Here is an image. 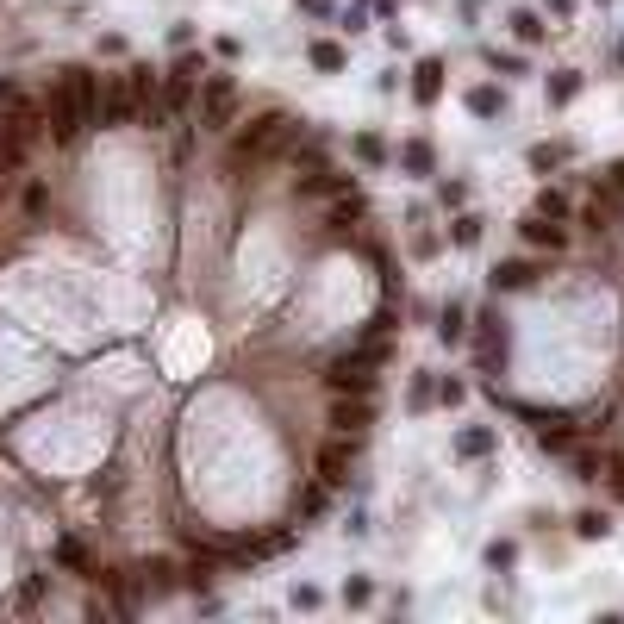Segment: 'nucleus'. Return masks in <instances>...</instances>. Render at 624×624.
<instances>
[{
  "label": "nucleus",
  "mask_w": 624,
  "mask_h": 624,
  "mask_svg": "<svg viewBox=\"0 0 624 624\" xmlns=\"http://www.w3.org/2000/svg\"><path fill=\"white\" fill-rule=\"evenodd\" d=\"M369 593H374L369 581H350V587H344V600H350V606H369Z\"/></svg>",
  "instance_id": "7c9ffc66"
},
{
  "label": "nucleus",
  "mask_w": 624,
  "mask_h": 624,
  "mask_svg": "<svg viewBox=\"0 0 624 624\" xmlns=\"http://www.w3.org/2000/svg\"><path fill=\"white\" fill-rule=\"evenodd\" d=\"M469 113H475V119H499V113H505V94L488 88V82H481V88H469Z\"/></svg>",
  "instance_id": "f8f14e48"
},
{
  "label": "nucleus",
  "mask_w": 624,
  "mask_h": 624,
  "mask_svg": "<svg viewBox=\"0 0 624 624\" xmlns=\"http://www.w3.org/2000/svg\"><path fill=\"white\" fill-rule=\"evenodd\" d=\"M400 169H406V175H431V144H425V137L400 144Z\"/></svg>",
  "instance_id": "4468645a"
},
{
  "label": "nucleus",
  "mask_w": 624,
  "mask_h": 624,
  "mask_svg": "<svg viewBox=\"0 0 624 624\" xmlns=\"http://www.w3.org/2000/svg\"><path fill=\"white\" fill-rule=\"evenodd\" d=\"M232 113H238V82H232V75H213V82H207V101H200V125H207V131H225Z\"/></svg>",
  "instance_id": "20e7f679"
},
{
  "label": "nucleus",
  "mask_w": 624,
  "mask_h": 624,
  "mask_svg": "<svg viewBox=\"0 0 624 624\" xmlns=\"http://www.w3.org/2000/svg\"><path fill=\"white\" fill-rule=\"evenodd\" d=\"M194 75H200V63H194V57H181V63L169 69V82H163V113H169V107H181V101L194 94Z\"/></svg>",
  "instance_id": "1a4fd4ad"
},
{
  "label": "nucleus",
  "mask_w": 624,
  "mask_h": 624,
  "mask_svg": "<svg viewBox=\"0 0 624 624\" xmlns=\"http://www.w3.org/2000/svg\"><path fill=\"white\" fill-rule=\"evenodd\" d=\"M44 131H50L57 144H75V137L88 131V119H82V107H75V88H69V82H57V88H50V101H44Z\"/></svg>",
  "instance_id": "f03ea898"
},
{
  "label": "nucleus",
  "mask_w": 624,
  "mask_h": 624,
  "mask_svg": "<svg viewBox=\"0 0 624 624\" xmlns=\"http://www.w3.org/2000/svg\"><path fill=\"white\" fill-rule=\"evenodd\" d=\"M450 238H456V244H481V219H475V213H462V219L450 225Z\"/></svg>",
  "instance_id": "4be33fe9"
},
{
  "label": "nucleus",
  "mask_w": 624,
  "mask_h": 624,
  "mask_svg": "<svg viewBox=\"0 0 624 624\" xmlns=\"http://www.w3.org/2000/svg\"><path fill=\"white\" fill-rule=\"evenodd\" d=\"M512 25H518V38H524V44H537V38H543V19H537V13H512Z\"/></svg>",
  "instance_id": "b1692460"
},
{
  "label": "nucleus",
  "mask_w": 624,
  "mask_h": 624,
  "mask_svg": "<svg viewBox=\"0 0 624 624\" xmlns=\"http://www.w3.org/2000/svg\"><path fill=\"white\" fill-rule=\"evenodd\" d=\"M488 450H494V431L488 425H475V431L456 437V456H488Z\"/></svg>",
  "instance_id": "f3484780"
},
{
  "label": "nucleus",
  "mask_w": 624,
  "mask_h": 624,
  "mask_svg": "<svg viewBox=\"0 0 624 624\" xmlns=\"http://www.w3.org/2000/svg\"><path fill=\"white\" fill-rule=\"evenodd\" d=\"M600 469H606V462H600L593 450H575V481H600Z\"/></svg>",
  "instance_id": "5701e85b"
},
{
  "label": "nucleus",
  "mask_w": 624,
  "mask_h": 624,
  "mask_svg": "<svg viewBox=\"0 0 624 624\" xmlns=\"http://www.w3.org/2000/svg\"><path fill=\"white\" fill-rule=\"evenodd\" d=\"M350 462H356V450H350L344 437H331V444L319 450V481H325V488H344V481H350Z\"/></svg>",
  "instance_id": "0eeeda50"
},
{
  "label": "nucleus",
  "mask_w": 624,
  "mask_h": 624,
  "mask_svg": "<svg viewBox=\"0 0 624 624\" xmlns=\"http://www.w3.org/2000/svg\"><path fill=\"white\" fill-rule=\"evenodd\" d=\"M575 94H581V75H556V82H549V101H556V107H568Z\"/></svg>",
  "instance_id": "aec40b11"
},
{
  "label": "nucleus",
  "mask_w": 624,
  "mask_h": 624,
  "mask_svg": "<svg viewBox=\"0 0 624 624\" xmlns=\"http://www.w3.org/2000/svg\"><path fill=\"white\" fill-rule=\"evenodd\" d=\"M294 144H300V125L287 119V113H262V119L244 125L232 163H244V156H281V150H294Z\"/></svg>",
  "instance_id": "f257e3e1"
},
{
  "label": "nucleus",
  "mask_w": 624,
  "mask_h": 624,
  "mask_svg": "<svg viewBox=\"0 0 624 624\" xmlns=\"http://www.w3.org/2000/svg\"><path fill=\"white\" fill-rule=\"evenodd\" d=\"M57 562H63V568H88V556H82V543H75V537H63V543H57Z\"/></svg>",
  "instance_id": "393cba45"
},
{
  "label": "nucleus",
  "mask_w": 624,
  "mask_h": 624,
  "mask_svg": "<svg viewBox=\"0 0 624 624\" xmlns=\"http://www.w3.org/2000/svg\"><path fill=\"white\" fill-rule=\"evenodd\" d=\"M300 512H306V518H312V512H325V481H319V488H312V494L300 499Z\"/></svg>",
  "instance_id": "2f4dec72"
},
{
  "label": "nucleus",
  "mask_w": 624,
  "mask_h": 624,
  "mask_svg": "<svg viewBox=\"0 0 624 624\" xmlns=\"http://www.w3.org/2000/svg\"><path fill=\"white\" fill-rule=\"evenodd\" d=\"M374 418V406H369V393H338V412H331V425L350 437V431H363Z\"/></svg>",
  "instance_id": "6e6552de"
},
{
  "label": "nucleus",
  "mask_w": 624,
  "mask_h": 624,
  "mask_svg": "<svg viewBox=\"0 0 624 624\" xmlns=\"http://www.w3.org/2000/svg\"><path fill=\"white\" fill-rule=\"evenodd\" d=\"M537 281V262H499L494 268V287H531Z\"/></svg>",
  "instance_id": "2eb2a0df"
},
{
  "label": "nucleus",
  "mask_w": 624,
  "mask_h": 624,
  "mask_svg": "<svg viewBox=\"0 0 624 624\" xmlns=\"http://www.w3.org/2000/svg\"><path fill=\"white\" fill-rule=\"evenodd\" d=\"M475 325H481V331H475V344H481V369H494L499 356H505V331H499V312H481Z\"/></svg>",
  "instance_id": "9d476101"
},
{
  "label": "nucleus",
  "mask_w": 624,
  "mask_h": 624,
  "mask_svg": "<svg viewBox=\"0 0 624 624\" xmlns=\"http://www.w3.org/2000/svg\"><path fill=\"white\" fill-rule=\"evenodd\" d=\"M144 587H150V593H169V562H150V568H144Z\"/></svg>",
  "instance_id": "a878e982"
},
{
  "label": "nucleus",
  "mask_w": 624,
  "mask_h": 624,
  "mask_svg": "<svg viewBox=\"0 0 624 624\" xmlns=\"http://www.w3.org/2000/svg\"><path fill=\"white\" fill-rule=\"evenodd\" d=\"M524 238H531V244H543V250H562V244H568V232H562L556 219H543V213L524 225Z\"/></svg>",
  "instance_id": "ddd939ff"
},
{
  "label": "nucleus",
  "mask_w": 624,
  "mask_h": 624,
  "mask_svg": "<svg viewBox=\"0 0 624 624\" xmlns=\"http://www.w3.org/2000/svg\"><path fill=\"white\" fill-rule=\"evenodd\" d=\"M606 181H612V188H624V163H612V175H606Z\"/></svg>",
  "instance_id": "473e14b6"
},
{
  "label": "nucleus",
  "mask_w": 624,
  "mask_h": 624,
  "mask_svg": "<svg viewBox=\"0 0 624 624\" xmlns=\"http://www.w3.org/2000/svg\"><path fill=\"white\" fill-rule=\"evenodd\" d=\"M606 531H612V518H606V512H581V518H575V537H587V543H593V537H606Z\"/></svg>",
  "instance_id": "6ab92c4d"
},
{
  "label": "nucleus",
  "mask_w": 624,
  "mask_h": 624,
  "mask_svg": "<svg viewBox=\"0 0 624 624\" xmlns=\"http://www.w3.org/2000/svg\"><path fill=\"white\" fill-rule=\"evenodd\" d=\"M606 475H612V494L624 499V456H606Z\"/></svg>",
  "instance_id": "c756f323"
},
{
  "label": "nucleus",
  "mask_w": 624,
  "mask_h": 624,
  "mask_svg": "<svg viewBox=\"0 0 624 624\" xmlns=\"http://www.w3.org/2000/svg\"><path fill=\"white\" fill-rule=\"evenodd\" d=\"M325 387H331V393H374V356L369 350L338 356V363L325 369Z\"/></svg>",
  "instance_id": "7ed1b4c3"
},
{
  "label": "nucleus",
  "mask_w": 624,
  "mask_h": 624,
  "mask_svg": "<svg viewBox=\"0 0 624 624\" xmlns=\"http://www.w3.org/2000/svg\"><path fill=\"white\" fill-rule=\"evenodd\" d=\"M537 213H543V219H562V213H568V200H562V194H543V200H537Z\"/></svg>",
  "instance_id": "c85d7f7f"
},
{
  "label": "nucleus",
  "mask_w": 624,
  "mask_h": 624,
  "mask_svg": "<svg viewBox=\"0 0 624 624\" xmlns=\"http://www.w3.org/2000/svg\"><path fill=\"white\" fill-rule=\"evenodd\" d=\"M356 156H363V163H387V144H381V137H356Z\"/></svg>",
  "instance_id": "bb28decb"
},
{
  "label": "nucleus",
  "mask_w": 624,
  "mask_h": 624,
  "mask_svg": "<svg viewBox=\"0 0 624 624\" xmlns=\"http://www.w3.org/2000/svg\"><path fill=\"white\" fill-rule=\"evenodd\" d=\"M412 94H418V107H431V101L444 94V63H437V57H425V63L412 69Z\"/></svg>",
  "instance_id": "9b49d317"
},
{
  "label": "nucleus",
  "mask_w": 624,
  "mask_h": 624,
  "mask_svg": "<svg viewBox=\"0 0 624 624\" xmlns=\"http://www.w3.org/2000/svg\"><path fill=\"white\" fill-rule=\"evenodd\" d=\"M101 119L107 125H131L137 119V101H131V82H125V75H113V82L101 88Z\"/></svg>",
  "instance_id": "423d86ee"
},
{
  "label": "nucleus",
  "mask_w": 624,
  "mask_h": 624,
  "mask_svg": "<svg viewBox=\"0 0 624 624\" xmlns=\"http://www.w3.org/2000/svg\"><path fill=\"white\" fill-rule=\"evenodd\" d=\"M512 562H518V549H512V543H494V549H488V568H512Z\"/></svg>",
  "instance_id": "cd10ccee"
},
{
  "label": "nucleus",
  "mask_w": 624,
  "mask_h": 624,
  "mask_svg": "<svg viewBox=\"0 0 624 624\" xmlns=\"http://www.w3.org/2000/svg\"><path fill=\"white\" fill-rule=\"evenodd\" d=\"M562 156H568V144H537V150H531V169H556Z\"/></svg>",
  "instance_id": "412c9836"
},
{
  "label": "nucleus",
  "mask_w": 624,
  "mask_h": 624,
  "mask_svg": "<svg viewBox=\"0 0 624 624\" xmlns=\"http://www.w3.org/2000/svg\"><path fill=\"white\" fill-rule=\"evenodd\" d=\"M6 107H13V113L0 119V137H13V144H31V137L44 131V107H31V101H19V94H13Z\"/></svg>",
  "instance_id": "39448f33"
},
{
  "label": "nucleus",
  "mask_w": 624,
  "mask_h": 624,
  "mask_svg": "<svg viewBox=\"0 0 624 624\" xmlns=\"http://www.w3.org/2000/svg\"><path fill=\"white\" fill-rule=\"evenodd\" d=\"M344 63H350V57H344V44H331V38H319V44H312V69H325V75H338Z\"/></svg>",
  "instance_id": "dca6fc26"
},
{
  "label": "nucleus",
  "mask_w": 624,
  "mask_h": 624,
  "mask_svg": "<svg viewBox=\"0 0 624 624\" xmlns=\"http://www.w3.org/2000/svg\"><path fill=\"white\" fill-rule=\"evenodd\" d=\"M437 338H444V344H462V338H469V319H462V306H444V325H437Z\"/></svg>",
  "instance_id": "a211bd4d"
}]
</instances>
